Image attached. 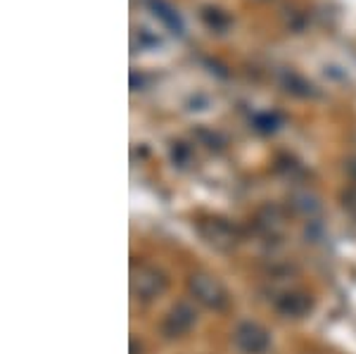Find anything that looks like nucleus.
Returning <instances> with one entry per match:
<instances>
[{"label": "nucleus", "instance_id": "obj_1", "mask_svg": "<svg viewBox=\"0 0 356 354\" xmlns=\"http://www.w3.org/2000/svg\"><path fill=\"white\" fill-rule=\"evenodd\" d=\"M147 3H150V8L154 10V15H157L159 19H162L164 24L171 29V31H174V33H183L181 17L174 13V8H171L169 3H164V0H147Z\"/></svg>", "mask_w": 356, "mask_h": 354}, {"label": "nucleus", "instance_id": "obj_3", "mask_svg": "<svg viewBox=\"0 0 356 354\" xmlns=\"http://www.w3.org/2000/svg\"><path fill=\"white\" fill-rule=\"evenodd\" d=\"M285 86H288V88L285 90H290V93H297V95H312L314 93V86L312 83H307L304 81L302 77H297V74H285Z\"/></svg>", "mask_w": 356, "mask_h": 354}, {"label": "nucleus", "instance_id": "obj_2", "mask_svg": "<svg viewBox=\"0 0 356 354\" xmlns=\"http://www.w3.org/2000/svg\"><path fill=\"white\" fill-rule=\"evenodd\" d=\"M202 19H204V24L209 29H214V31H226L228 24H231V17L223 15L221 10H216V8H204Z\"/></svg>", "mask_w": 356, "mask_h": 354}]
</instances>
